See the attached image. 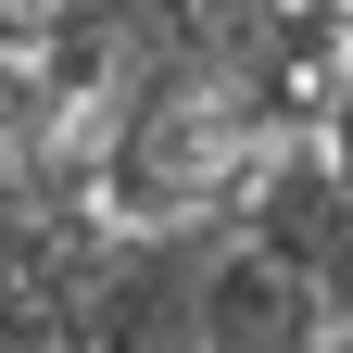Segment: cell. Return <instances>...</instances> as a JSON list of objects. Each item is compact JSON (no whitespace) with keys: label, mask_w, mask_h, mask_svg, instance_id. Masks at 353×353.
<instances>
[{"label":"cell","mask_w":353,"mask_h":353,"mask_svg":"<svg viewBox=\"0 0 353 353\" xmlns=\"http://www.w3.org/2000/svg\"><path fill=\"white\" fill-rule=\"evenodd\" d=\"M316 139H328V164H341V190H353V63L328 76V101H316Z\"/></svg>","instance_id":"obj_3"},{"label":"cell","mask_w":353,"mask_h":353,"mask_svg":"<svg viewBox=\"0 0 353 353\" xmlns=\"http://www.w3.org/2000/svg\"><path fill=\"white\" fill-rule=\"evenodd\" d=\"M228 240L278 252L290 278H316V303L353 328V190H341V164H328L316 126H278V139L252 152L240 202H228Z\"/></svg>","instance_id":"obj_1"},{"label":"cell","mask_w":353,"mask_h":353,"mask_svg":"<svg viewBox=\"0 0 353 353\" xmlns=\"http://www.w3.org/2000/svg\"><path fill=\"white\" fill-rule=\"evenodd\" d=\"M316 353H353V328H328V341H316Z\"/></svg>","instance_id":"obj_4"},{"label":"cell","mask_w":353,"mask_h":353,"mask_svg":"<svg viewBox=\"0 0 353 353\" xmlns=\"http://www.w3.org/2000/svg\"><path fill=\"white\" fill-rule=\"evenodd\" d=\"M328 328L341 316L316 303V278H290L252 240H214V265H202V353H316Z\"/></svg>","instance_id":"obj_2"}]
</instances>
